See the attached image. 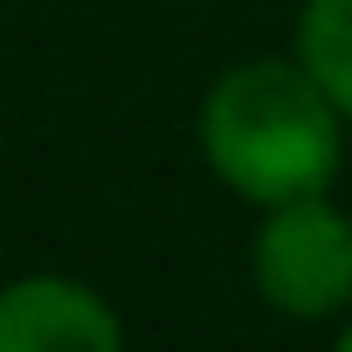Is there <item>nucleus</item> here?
Instances as JSON below:
<instances>
[{
    "label": "nucleus",
    "mask_w": 352,
    "mask_h": 352,
    "mask_svg": "<svg viewBox=\"0 0 352 352\" xmlns=\"http://www.w3.org/2000/svg\"><path fill=\"white\" fill-rule=\"evenodd\" d=\"M201 152L214 166V180L249 208L304 201L338 180L345 111L297 56H256L208 83Z\"/></svg>",
    "instance_id": "1"
},
{
    "label": "nucleus",
    "mask_w": 352,
    "mask_h": 352,
    "mask_svg": "<svg viewBox=\"0 0 352 352\" xmlns=\"http://www.w3.org/2000/svg\"><path fill=\"white\" fill-rule=\"evenodd\" d=\"M249 276L276 318H297V324L345 318L352 311V214L331 194L263 208V228L249 242Z\"/></svg>",
    "instance_id": "2"
},
{
    "label": "nucleus",
    "mask_w": 352,
    "mask_h": 352,
    "mask_svg": "<svg viewBox=\"0 0 352 352\" xmlns=\"http://www.w3.org/2000/svg\"><path fill=\"white\" fill-rule=\"evenodd\" d=\"M124 318L104 290L63 270L0 283V352H118Z\"/></svg>",
    "instance_id": "3"
},
{
    "label": "nucleus",
    "mask_w": 352,
    "mask_h": 352,
    "mask_svg": "<svg viewBox=\"0 0 352 352\" xmlns=\"http://www.w3.org/2000/svg\"><path fill=\"white\" fill-rule=\"evenodd\" d=\"M290 56L352 118V0H304V8H297V49Z\"/></svg>",
    "instance_id": "4"
},
{
    "label": "nucleus",
    "mask_w": 352,
    "mask_h": 352,
    "mask_svg": "<svg viewBox=\"0 0 352 352\" xmlns=\"http://www.w3.org/2000/svg\"><path fill=\"white\" fill-rule=\"evenodd\" d=\"M338 345H345V352H352V318H345V331H338Z\"/></svg>",
    "instance_id": "5"
}]
</instances>
